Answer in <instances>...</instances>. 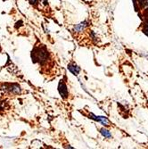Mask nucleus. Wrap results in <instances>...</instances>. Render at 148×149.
I'll list each match as a JSON object with an SVG mask.
<instances>
[{"mask_svg": "<svg viewBox=\"0 0 148 149\" xmlns=\"http://www.w3.org/2000/svg\"><path fill=\"white\" fill-rule=\"evenodd\" d=\"M48 56V53L47 50L45 47H35L32 50V61L34 63H43L47 60Z\"/></svg>", "mask_w": 148, "mask_h": 149, "instance_id": "1", "label": "nucleus"}, {"mask_svg": "<svg viewBox=\"0 0 148 149\" xmlns=\"http://www.w3.org/2000/svg\"><path fill=\"white\" fill-rule=\"evenodd\" d=\"M89 118L93 119V120H95L97 121H98V123H102L103 125L104 126H109L110 125V121L109 120L107 119L106 117L104 116H96V115H94L93 113H90L89 114Z\"/></svg>", "mask_w": 148, "mask_h": 149, "instance_id": "2", "label": "nucleus"}, {"mask_svg": "<svg viewBox=\"0 0 148 149\" xmlns=\"http://www.w3.org/2000/svg\"><path fill=\"white\" fill-rule=\"evenodd\" d=\"M58 90H59V93L63 98H66L68 97V89H67V86L63 80L60 81L59 86H58Z\"/></svg>", "mask_w": 148, "mask_h": 149, "instance_id": "3", "label": "nucleus"}, {"mask_svg": "<svg viewBox=\"0 0 148 149\" xmlns=\"http://www.w3.org/2000/svg\"><path fill=\"white\" fill-rule=\"evenodd\" d=\"M68 70L75 76H77L80 72V68H79V67H78L76 64H69L68 65Z\"/></svg>", "mask_w": 148, "mask_h": 149, "instance_id": "4", "label": "nucleus"}, {"mask_svg": "<svg viewBox=\"0 0 148 149\" xmlns=\"http://www.w3.org/2000/svg\"><path fill=\"white\" fill-rule=\"evenodd\" d=\"M88 22H81V23H79V25H77L76 27H75V29H74V31H82L86 27H87V24Z\"/></svg>", "mask_w": 148, "mask_h": 149, "instance_id": "5", "label": "nucleus"}, {"mask_svg": "<svg viewBox=\"0 0 148 149\" xmlns=\"http://www.w3.org/2000/svg\"><path fill=\"white\" fill-rule=\"evenodd\" d=\"M100 132H101V134L103 135V136H104V138H106V139H111V138H112V134L110 133V131H109V130H107L104 129V128L101 129V130H100Z\"/></svg>", "mask_w": 148, "mask_h": 149, "instance_id": "6", "label": "nucleus"}, {"mask_svg": "<svg viewBox=\"0 0 148 149\" xmlns=\"http://www.w3.org/2000/svg\"><path fill=\"white\" fill-rule=\"evenodd\" d=\"M144 31H145V34L148 36V23H146V25H145V28Z\"/></svg>", "mask_w": 148, "mask_h": 149, "instance_id": "7", "label": "nucleus"}]
</instances>
